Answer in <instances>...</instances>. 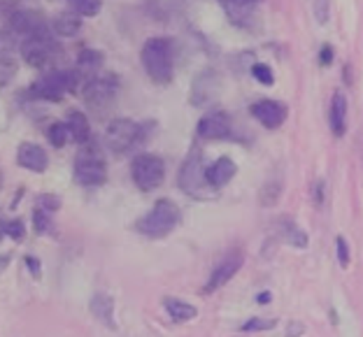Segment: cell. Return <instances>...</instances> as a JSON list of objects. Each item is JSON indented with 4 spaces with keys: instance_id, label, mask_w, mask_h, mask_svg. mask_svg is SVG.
I'll use <instances>...</instances> for the list:
<instances>
[{
    "instance_id": "obj_1",
    "label": "cell",
    "mask_w": 363,
    "mask_h": 337,
    "mask_svg": "<svg viewBox=\"0 0 363 337\" xmlns=\"http://www.w3.org/2000/svg\"><path fill=\"white\" fill-rule=\"evenodd\" d=\"M145 65V72L156 84H170L172 72H175V54H172L170 38H150L143 45L140 54Z\"/></svg>"
},
{
    "instance_id": "obj_2",
    "label": "cell",
    "mask_w": 363,
    "mask_h": 337,
    "mask_svg": "<svg viewBox=\"0 0 363 337\" xmlns=\"http://www.w3.org/2000/svg\"><path fill=\"white\" fill-rule=\"evenodd\" d=\"M79 88V75L75 70H49L43 77H38L28 88V96L35 101L59 103L63 96H68Z\"/></svg>"
},
{
    "instance_id": "obj_3",
    "label": "cell",
    "mask_w": 363,
    "mask_h": 337,
    "mask_svg": "<svg viewBox=\"0 0 363 337\" xmlns=\"http://www.w3.org/2000/svg\"><path fill=\"white\" fill-rule=\"evenodd\" d=\"M182 221V212L170 198H161L154 202V207L147 212V215L138 221V230L152 240H159V237L170 235L172 230L179 226Z\"/></svg>"
},
{
    "instance_id": "obj_4",
    "label": "cell",
    "mask_w": 363,
    "mask_h": 337,
    "mask_svg": "<svg viewBox=\"0 0 363 337\" xmlns=\"http://www.w3.org/2000/svg\"><path fill=\"white\" fill-rule=\"evenodd\" d=\"M19 54L30 68L43 70V68H49V65L59 59L61 47L54 40V33L49 28H45V30L35 33V35L23 38L21 45H19Z\"/></svg>"
},
{
    "instance_id": "obj_5",
    "label": "cell",
    "mask_w": 363,
    "mask_h": 337,
    "mask_svg": "<svg viewBox=\"0 0 363 337\" xmlns=\"http://www.w3.org/2000/svg\"><path fill=\"white\" fill-rule=\"evenodd\" d=\"M75 182L79 186L94 188V186H103L107 182V163L105 156L98 152V147L84 144L75 156Z\"/></svg>"
},
{
    "instance_id": "obj_6",
    "label": "cell",
    "mask_w": 363,
    "mask_h": 337,
    "mask_svg": "<svg viewBox=\"0 0 363 337\" xmlns=\"http://www.w3.org/2000/svg\"><path fill=\"white\" fill-rule=\"evenodd\" d=\"M145 128L140 126L133 119H114L107 123L105 128V144L107 149L114 154H128L130 149H135L138 144H143L145 139Z\"/></svg>"
},
{
    "instance_id": "obj_7",
    "label": "cell",
    "mask_w": 363,
    "mask_h": 337,
    "mask_svg": "<svg viewBox=\"0 0 363 337\" xmlns=\"http://www.w3.org/2000/svg\"><path fill=\"white\" fill-rule=\"evenodd\" d=\"M130 177L140 191L150 193L166 182V163L154 154H138L130 163Z\"/></svg>"
},
{
    "instance_id": "obj_8",
    "label": "cell",
    "mask_w": 363,
    "mask_h": 337,
    "mask_svg": "<svg viewBox=\"0 0 363 337\" xmlns=\"http://www.w3.org/2000/svg\"><path fill=\"white\" fill-rule=\"evenodd\" d=\"M117 91H119V79L117 75H112V72H98V75L82 81V86H79L82 101L96 110L107 108V105L114 101Z\"/></svg>"
},
{
    "instance_id": "obj_9",
    "label": "cell",
    "mask_w": 363,
    "mask_h": 337,
    "mask_svg": "<svg viewBox=\"0 0 363 337\" xmlns=\"http://www.w3.org/2000/svg\"><path fill=\"white\" fill-rule=\"evenodd\" d=\"M179 188L186 195H194V198H208L210 195V184L205 179V166L201 154L194 152L184 161V166L179 170Z\"/></svg>"
},
{
    "instance_id": "obj_10",
    "label": "cell",
    "mask_w": 363,
    "mask_h": 337,
    "mask_svg": "<svg viewBox=\"0 0 363 337\" xmlns=\"http://www.w3.org/2000/svg\"><path fill=\"white\" fill-rule=\"evenodd\" d=\"M242 263H245V256H242V251L240 249H233V251H228L224 258H221L217 265H214L212 270V275L208 279V284H205V293H212V291H219L221 286H226L230 279H233L238 273H240V268H242Z\"/></svg>"
},
{
    "instance_id": "obj_11",
    "label": "cell",
    "mask_w": 363,
    "mask_h": 337,
    "mask_svg": "<svg viewBox=\"0 0 363 337\" xmlns=\"http://www.w3.org/2000/svg\"><path fill=\"white\" fill-rule=\"evenodd\" d=\"M196 133L201 139H230L233 137V126L226 112H210L198 121Z\"/></svg>"
},
{
    "instance_id": "obj_12",
    "label": "cell",
    "mask_w": 363,
    "mask_h": 337,
    "mask_svg": "<svg viewBox=\"0 0 363 337\" xmlns=\"http://www.w3.org/2000/svg\"><path fill=\"white\" fill-rule=\"evenodd\" d=\"M10 28L16 38H28V35H35V33L45 30L47 28V21L45 16L35 12V10H14L10 14Z\"/></svg>"
},
{
    "instance_id": "obj_13",
    "label": "cell",
    "mask_w": 363,
    "mask_h": 337,
    "mask_svg": "<svg viewBox=\"0 0 363 337\" xmlns=\"http://www.w3.org/2000/svg\"><path fill=\"white\" fill-rule=\"evenodd\" d=\"M250 112H252V117L268 130H277L286 121V105L277 101H259L252 105Z\"/></svg>"
},
{
    "instance_id": "obj_14",
    "label": "cell",
    "mask_w": 363,
    "mask_h": 337,
    "mask_svg": "<svg viewBox=\"0 0 363 337\" xmlns=\"http://www.w3.org/2000/svg\"><path fill=\"white\" fill-rule=\"evenodd\" d=\"M16 163H19L21 168H26L30 172H38L40 175V172H45L49 166V156L40 144L23 142V144H19V152H16Z\"/></svg>"
},
{
    "instance_id": "obj_15",
    "label": "cell",
    "mask_w": 363,
    "mask_h": 337,
    "mask_svg": "<svg viewBox=\"0 0 363 337\" xmlns=\"http://www.w3.org/2000/svg\"><path fill=\"white\" fill-rule=\"evenodd\" d=\"M238 172V166L233 161L228 159V156H221L214 163H210L208 168H205V179H208V184L212 191H219V188H224L230 179L235 177Z\"/></svg>"
},
{
    "instance_id": "obj_16",
    "label": "cell",
    "mask_w": 363,
    "mask_h": 337,
    "mask_svg": "<svg viewBox=\"0 0 363 337\" xmlns=\"http://www.w3.org/2000/svg\"><path fill=\"white\" fill-rule=\"evenodd\" d=\"M347 96L342 91H335L331 98V114H328V123L335 137H342L347 133Z\"/></svg>"
},
{
    "instance_id": "obj_17",
    "label": "cell",
    "mask_w": 363,
    "mask_h": 337,
    "mask_svg": "<svg viewBox=\"0 0 363 337\" xmlns=\"http://www.w3.org/2000/svg\"><path fill=\"white\" fill-rule=\"evenodd\" d=\"M259 3L261 0H221V7L226 10L230 21L238 23V26H245V23L252 19V14L259 7Z\"/></svg>"
},
{
    "instance_id": "obj_18",
    "label": "cell",
    "mask_w": 363,
    "mask_h": 337,
    "mask_svg": "<svg viewBox=\"0 0 363 337\" xmlns=\"http://www.w3.org/2000/svg\"><path fill=\"white\" fill-rule=\"evenodd\" d=\"M103 59L105 56L101 52H96V49H82L77 54V70H75L79 79H89L98 75L103 68Z\"/></svg>"
},
{
    "instance_id": "obj_19",
    "label": "cell",
    "mask_w": 363,
    "mask_h": 337,
    "mask_svg": "<svg viewBox=\"0 0 363 337\" xmlns=\"http://www.w3.org/2000/svg\"><path fill=\"white\" fill-rule=\"evenodd\" d=\"M49 26H52L54 35L72 38V35H77L79 28H82V16L75 12H59L52 21H49Z\"/></svg>"
},
{
    "instance_id": "obj_20",
    "label": "cell",
    "mask_w": 363,
    "mask_h": 337,
    "mask_svg": "<svg viewBox=\"0 0 363 337\" xmlns=\"http://www.w3.org/2000/svg\"><path fill=\"white\" fill-rule=\"evenodd\" d=\"M68 128H70V135H72V142H77V144H86L89 139H91V123L86 119V114L84 112H77V110H72L68 114Z\"/></svg>"
},
{
    "instance_id": "obj_21",
    "label": "cell",
    "mask_w": 363,
    "mask_h": 337,
    "mask_svg": "<svg viewBox=\"0 0 363 337\" xmlns=\"http://www.w3.org/2000/svg\"><path fill=\"white\" fill-rule=\"evenodd\" d=\"M91 312L101 324L114 328V300L107 293H96L91 300Z\"/></svg>"
},
{
    "instance_id": "obj_22",
    "label": "cell",
    "mask_w": 363,
    "mask_h": 337,
    "mask_svg": "<svg viewBox=\"0 0 363 337\" xmlns=\"http://www.w3.org/2000/svg\"><path fill=\"white\" fill-rule=\"evenodd\" d=\"M163 307H166L172 321H177V324L191 321V319H196V314H198V309L194 305H189V302L179 300V298H166L163 300Z\"/></svg>"
},
{
    "instance_id": "obj_23",
    "label": "cell",
    "mask_w": 363,
    "mask_h": 337,
    "mask_svg": "<svg viewBox=\"0 0 363 337\" xmlns=\"http://www.w3.org/2000/svg\"><path fill=\"white\" fill-rule=\"evenodd\" d=\"M282 235L289 244L296 246V249H305V246H308V235H305V230H301L294 221H289V219L282 221Z\"/></svg>"
},
{
    "instance_id": "obj_24",
    "label": "cell",
    "mask_w": 363,
    "mask_h": 337,
    "mask_svg": "<svg viewBox=\"0 0 363 337\" xmlns=\"http://www.w3.org/2000/svg\"><path fill=\"white\" fill-rule=\"evenodd\" d=\"M47 139L52 142V147H65V144H70L72 142V135H70V128H68V123L65 121H56L49 126L47 130Z\"/></svg>"
},
{
    "instance_id": "obj_25",
    "label": "cell",
    "mask_w": 363,
    "mask_h": 337,
    "mask_svg": "<svg viewBox=\"0 0 363 337\" xmlns=\"http://www.w3.org/2000/svg\"><path fill=\"white\" fill-rule=\"evenodd\" d=\"M72 12L79 16H96L103 10V0H68Z\"/></svg>"
},
{
    "instance_id": "obj_26",
    "label": "cell",
    "mask_w": 363,
    "mask_h": 337,
    "mask_svg": "<svg viewBox=\"0 0 363 337\" xmlns=\"http://www.w3.org/2000/svg\"><path fill=\"white\" fill-rule=\"evenodd\" d=\"M14 33L10 28H0V59H7V56L14 54V49L19 47V42H16Z\"/></svg>"
},
{
    "instance_id": "obj_27",
    "label": "cell",
    "mask_w": 363,
    "mask_h": 337,
    "mask_svg": "<svg viewBox=\"0 0 363 337\" xmlns=\"http://www.w3.org/2000/svg\"><path fill=\"white\" fill-rule=\"evenodd\" d=\"M33 228H35L38 235H47L54 230V221L52 215H47L43 210H33Z\"/></svg>"
},
{
    "instance_id": "obj_28",
    "label": "cell",
    "mask_w": 363,
    "mask_h": 337,
    "mask_svg": "<svg viewBox=\"0 0 363 337\" xmlns=\"http://www.w3.org/2000/svg\"><path fill=\"white\" fill-rule=\"evenodd\" d=\"M252 77L263 86H272L275 84V75H272V68L266 63H254L252 65Z\"/></svg>"
},
{
    "instance_id": "obj_29",
    "label": "cell",
    "mask_w": 363,
    "mask_h": 337,
    "mask_svg": "<svg viewBox=\"0 0 363 337\" xmlns=\"http://www.w3.org/2000/svg\"><path fill=\"white\" fill-rule=\"evenodd\" d=\"M277 326V319H250L247 324H242L240 331L242 333H257V331H270V328H275Z\"/></svg>"
},
{
    "instance_id": "obj_30",
    "label": "cell",
    "mask_w": 363,
    "mask_h": 337,
    "mask_svg": "<svg viewBox=\"0 0 363 337\" xmlns=\"http://www.w3.org/2000/svg\"><path fill=\"white\" fill-rule=\"evenodd\" d=\"M59 207H61V200L56 198V195H40L35 200V210H43L47 215H54Z\"/></svg>"
},
{
    "instance_id": "obj_31",
    "label": "cell",
    "mask_w": 363,
    "mask_h": 337,
    "mask_svg": "<svg viewBox=\"0 0 363 337\" xmlns=\"http://www.w3.org/2000/svg\"><path fill=\"white\" fill-rule=\"evenodd\" d=\"M3 230H5V235L12 237V240H21L23 233H26V226H23L21 219H14V221H7V224H3Z\"/></svg>"
},
{
    "instance_id": "obj_32",
    "label": "cell",
    "mask_w": 363,
    "mask_h": 337,
    "mask_svg": "<svg viewBox=\"0 0 363 337\" xmlns=\"http://www.w3.org/2000/svg\"><path fill=\"white\" fill-rule=\"evenodd\" d=\"M335 244H337V261H340L342 268H347L350 265V244H347V240L340 235L335 240Z\"/></svg>"
},
{
    "instance_id": "obj_33",
    "label": "cell",
    "mask_w": 363,
    "mask_h": 337,
    "mask_svg": "<svg viewBox=\"0 0 363 337\" xmlns=\"http://www.w3.org/2000/svg\"><path fill=\"white\" fill-rule=\"evenodd\" d=\"M333 59H335L333 47H331V45H324V47H321V52H319V63L324 65V68H328V65L333 63Z\"/></svg>"
},
{
    "instance_id": "obj_34",
    "label": "cell",
    "mask_w": 363,
    "mask_h": 337,
    "mask_svg": "<svg viewBox=\"0 0 363 337\" xmlns=\"http://www.w3.org/2000/svg\"><path fill=\"white\" fill-rule=\"evenodd\" d=\"M26 268L33 273V277H40V261L35 256H26Z\"/></svg>"
},
{
    "instance_id": "obj_35",
    "label": "cell",
    "mask_w": 363,
    "mask_h": 337,
    "mask_svg": "<svg viewBox=\"0 0 363 337\" xmlns=\"http://www.w3.org/2000/svg\"><path fill=\"white\" fill-rule=\"evenodd\" d=\"M321 202H324V182H317L315 184V205L321 207Z\"/></svg>"
},
{
    "instance_id": "obj_36",
    "label": "cell",
    "mask_w": 363,
    "mask_h": 337,
    "mask_svg": "<svg viewBox=\"0 0 363 337\" xmlns=\"http://www.w3.org/2000/svg\"><path fill=\"white\" fill-rule=\"evenodd\" d=\"M268 300H270V293H261V295H259V302H261V305H266Z\"/></svg>"
},
{
    "instance_id": "obj_37",
    "label": "cell",
    "mask_w": 363,
    "mask_h": 337,
    "mask_svg": "<svg viewBox=\"0 0 363 337\" xmlns=\"http://www.w3.org/2000/svg\"><path fill=\"white\" fill-rule=\"evenodd\" d=\"M7 261H10V256H0V273H3V270H5Z\"/></svg>"
},
{
    "instance_id": "obj_38",
    "label": "cell",
    "mask_w": 363,
    "mask_h": 337,
    "mask_svg": "<svg viewBox=\"0 0 363 337\" xmlns=\"http://www.w3.org/2000/svg\"><path fill=\"white\" fill-rule=\"evenodd\" d=\"M5 237V230H3V224H0V240Z\"/></svg>"
},
{
    "instance_id": "obj_39",
    "label": "cell",
    "mask_w": 363,
    "mask_h": 337,
    "mask_svg": "<svg viewBox=\"0 0 363 337\" xmlns=\"http://www.w3.org/2000/svg\"><path fill=\"white\" fill-rule=\"evenodd\" d=\"M3 10H5V0H0V14H3Z\"/></svg>"
}]
</instances>
